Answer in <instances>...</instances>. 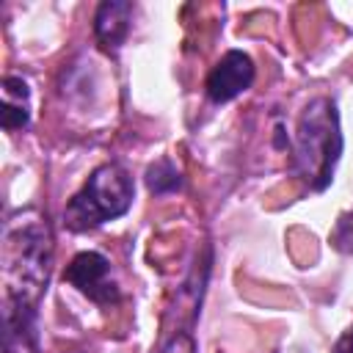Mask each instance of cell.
<instances>
[{"instance_id":"obj_1","label":"cell","mask_w":353,"mask_h":353,"mask_svg":"<svg viewBox=\"0 0 353 353\" xmlns=\"http://www.w3.org/2000/svg\"><path fill=\"white\" fill-rule=\"evenodd\" d=\"M3 298L39 306L47 292L52 270V229L39 210H19L8 215L0 245Z\"/></svg>"},{"instance_id":"obj_2","label":"cell","mask_w":353,"mask_h":353,"mask_svg":"<svg viewBox=\"0 0 353 353\" xmlns=\"http://www.w3.org/2000/svg\"><path fill=\"white\" fill-rule=\"evenodd\" d=\"M342 154V130L334 99L314 97L295 121L292 163L298 176L312 190H325L334 179L336 160Z\"/></svg>"},{"instance_id":"obj_3","label":"cell","mask_w":353,"mask_h":353,"mask_svg":"<svg viewBox=\"0 0 353 353\" xmlns=\"http://www.w3.org/2000/svg\"><path fill=\"white\" fill-rule=\"evenodd\" d=\"M135 199L132 176L119 163H102L91 171L85 185L69 199L63 210V223L72 232L97 229L113 218H121Z\"/></svg>"},{"instance_id":"obj_4","label":"cell","mask_w":353,"mask_h":353,"mask_svg":"<svg viewBox=\"0 0 353 353\" xmlns=\"http://www.w3.org/2000/svg\"><path fill=\"white\" fill-rule=\"evenodd\" d=\"M63 281L77 287L94 303H116L119 287L110 279V262L99 251H80L63 270Z\"/></svg>"},{"instance_id":"obj_5","label":"cell","mask_w":353,"mask_h":353,"mask_svg":"<svg viewBox=\"0 0 353 353\" xmlns=\"http://www.w3.org/2000/svg\"><path fill=\"white\" fill-rule=\"evenodd\" d=\"M254 83V61L243 50H229L221 55V61L210 69L204 91L212 102H229L240 97Z\"/></svg>"},{"instance_id":"obj_6","label":"cell","mask_w":353,"mask_h":353,"mask_svg":"<svg viewBox=\"0 0 353 353\" xmlns=\"http://www.w3.org/2000/svg\"><path fill=\"white\" fill-rule=\"evenodd\" d=\"M132 11H135V6L127 0L99 3L97 14H94V36L105 52H116L124 44V39L130 36V28H132Z\"/></svg>"},{"instance_id":"obj_7","label":"cell","mask_w":353,"mask_h":353,"mask_svg":"<svg viewBox=\"0 0 353 353\" xmlns=\"http://www.w3.org/2000/svg\"><path fill=\"white\" fill-rule=\"evenodd\" d=\"M28 83L22 77L8 74L3 80V127L6 130H22L30 124V110H28Z\"/></svg>"},{"instance_id":"obj_8","label":"cell","mask_w":353,"mask_h":353,"mask_svg":"<svg viewBox=\"0 0 353 353\" xmlns=\"http://www.w3.org/2000/svg\"><path fill=\"white\" fill-rule=\"evenodd\" d=\"M146 185H149V190L157 193V196L174 193V190L182 188V174H179V168H176L168 157H163V160H157L154 165L146 168Z\"/></svg>"},{"instance_id":"obj_9","label":"cell","mask_w":353,"mask_h":353,"mask_svg":"<svg viewBox=\"0 0 353 353\" xmlns=\"http://www.w3.org/2000/svg\"><path fill=\"white\" fill-rule=\"evenodd\" d=\"M154 353H196L193 328H163V336Z\"/></svg>"},{"instance_id":"obj_10","label":"cell","mask_w":353,"mask_h":353,"mask_svg":"<svg viewBox=\"0 0 353 353\" xmlns=\"http://www.w3.org/2000/svg\"><path fill=\"white\" fill-rule=\"evenodd\" d=\"M331 243L334 248H339L342 254H353V212H342L334 232H331Z\"/></svg>"},{"instance_id":"obj_11","label":"cell","mask_w":353,"mask_h":353,"mask_svg":"<svg viewBox=\"0 0 353 353\" xmlns=\"http://www.w3.org/2000/svg\"><path fill=\"white\" fill-rule=\"evenodd\" d=\"M331 353H353V328H347V331L336 339V345H334Z\"/></svg>"}]
</instances>
